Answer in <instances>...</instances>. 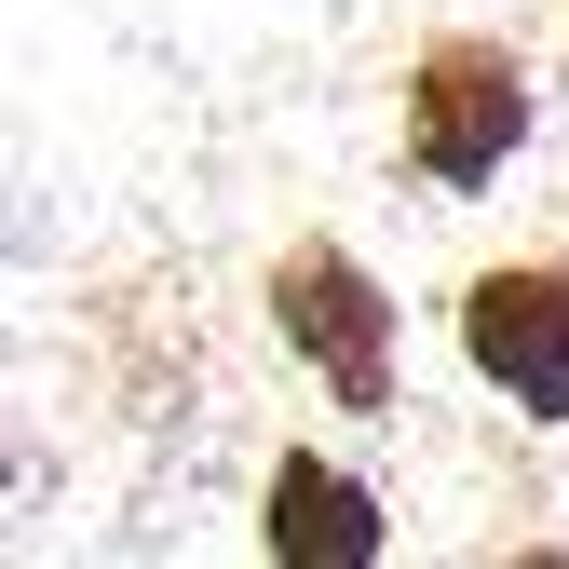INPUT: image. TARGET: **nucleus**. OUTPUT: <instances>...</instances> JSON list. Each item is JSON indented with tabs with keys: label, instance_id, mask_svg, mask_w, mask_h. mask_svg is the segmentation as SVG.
Listing matches in <instances>:
<instances>
[{
	"label": "nucleus",
	"instance_id": "obj_1",
	"mask_svg": "<svg viewBox=\"0 0 569 569\" xmlns=\"http://www.w3.org/2000/svg\"><path fill=\"white\" fill-rule=\"evenodd\" d=\"M516 150H529V68L502 41H435L407 68V177L488 190Z\"/></svg>",
	"mask_w": 569,
	"mask_h": 569
},
{
	"label": "nucleus",
	"instance_id": "obj_2",
	"mask_svg": "<svg viewBox=\"0 0 569 569\" xmlns=\"http://www.w3.org/2000/svg\"><path fill=\"white\" fill-rule=\"evenodd\" d=\"M271 326L299 339V367H312L352 420L393 407V299H380V284L352 271L339 244H299V258L271 271Z\"/></svg>",
	"mask_w": 569,
	"mask_h": 569
},
{
	"label": "nucleus",
	"instance_id": "obj_3",
	"mask_svg": "<svg viewBox=\"0 0 569 569\" xmlns=\"http://www.w3.org/2000/svg\"><path fill=\"white\" fill-rule=\"evenodd\" d=\"M461 352H475V380L529 407V420H569V271L516 258V271H475L461 284Z\"/></svg>",
	"mask_w": 569,
	"mask_h": 569
},
{
	"label": "nucleus",
	"instance_id": "obj_4",
	"mask_svg": "<svg viewBox=\"0 0 569 569\" xmlns=\"http://www.w3.org/2000/svg\"><path fill=\"white\" fill-rule=\"evenodd\" d=\"M258 529H271L284 569H367V556H380V502H367L339 461H312V448L271 461V516H258Z\"/></svg>",
	"mask_w": 569,
	"mask_h": 569
}]
</instances>
